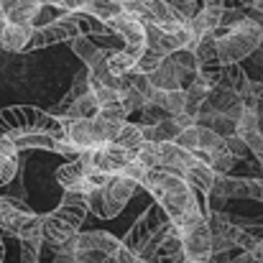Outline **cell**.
<instances>
[{
	"label": "cell",
	"mask_w": 263,
	"mask_h": 263,
	"mask_svg": "<svg viewBox=\"0 0 263 263\" xmlns=\"http://www.w3.org/2000/svg\"><path fill=\"white\" fill-rule=\"evenodd\" d=\"M138 62H141L138 54H133V51H128V49H120V51H115L112 59H110V74H115V77H128V74H133V72L138 69Z\"/></svg>",
	"instance_id": "obj_25"
},
{
	"label": "cell",
	"mask_w": 263,
	"mask_h": 263,
	"mask_svg": "<svg viewBox=\"0 0 263 263\" xmlns=\"http://www.w3.org/2000/svg\"><path fill=\"white\" fill-rule=\"evenodd\" d=\"M100 100H97V95L95 92H87V95H82L80 100H74L59 118H67V120H87V118H95L97 112H100Z\"/></svg>",
	"instance_id": "obj_23"
},
{
	"label": "cell",
	"mask_w": 263,
	"mask_h": 263,
	"mask_svg": "<svg viewBox=\"0 0 263 263\" xmlns=\"http://www.w3.org/2000/svg\"><path fill=\"white\" fill-rule=\"evenodd\" d=\"M228 151V143H225V138L222 136H217L215 130H210V128H202L199 125V143H197V156L202 159V161H207V164H212L217 156H222Z\"/></svg>",
	"instance_id": "obj_18"
},
{
	"label": "cell",
	"mask_w": 263,
	"mask_h": 263,
	"mask_svg": "<svg viewBox=\"0 0 263 263\" xmlns=\"http://www.w3.org/2000/svg\"><path fill=\"white\" fill-rule=\"evenodd\" d=\"M82 159L87 161L95 172H100V174H120L128 164H133L138 159V154L136 151H128V148H123L120 143L112 141V143H107L102 148L85 151Z\"/></svg>",
	"instance_id": "obj_12"
},
{
	"label": "cell",
	"mask_w": 263,
	"mask_h": 263,
	"mask_svg": "<svg viewBox=\"0 0 263 263\" xmlns=\"http://www.w3.org/2000/svg\"><path fill=\"white\" fill-rule=\"evenodd\" d=\"M154 263H189L186 251H184V243H181V235H179V228L164 240V246L159 248Z\"/></svg>",
	"instance_id": "obj_24"
},
{
	"label": "cell",
	"mask_w": 263,
	"mask_h": 263,
	"mask_svg": "<svg viewBox=\"0 0 263 263\" xmlns=\"http://www.w3.org/2000/svg\"><path fill=\"white\" fill-rule=\"evenodd\" d=\"M258 49H263V26L248 15L217 39V62L222 67H233L251 59Z\"/></svg>",
	"instance_id": "obj_4"
},
{
	"label": "cell",
	"mask_w": 263,
	"mask_h": 263,
	"mask_svg": "<svg viewBox=\"0 0 263 263\" xmlns=\"http://www.w3.org/2000/svg\"><path fill=\"white\" fill-rule=\"evenodd\" d=\"M225 143H228V151H230L238 161H246L248 156H253V154H251V148H248V143H246L238 133H235V136H228V138H225Z\"/></svg>",
	"instance_id": "obj_30"
},
{
	"label": "cell",
	"mask_w": 263,
	"mask_h": 263,
	"mask_svg": "<svg viewBox=\"0 0 263 263\" xmlns=\"http://www.w3.org/2000/svg\"><path fill=\"white\" fill-rule=\"evenodd\" d=\"M67 118L46 112L39 105H8L0 107V133L8 138L28 136V133H46L54 138L67 141Z\"/></svg>",
	"instance_id": "obj_2"
},
{
	"label": "cell",
	"mask_w": 263,
	"mask_h": 263,
	"mask_svg": "<svg viewBox=\"0 0 263 263\" xmlns=\"http://www.w3.org/2000/svg\"><path fill=\"white\" fill-rule=\"evenodd\" d=\"M82 36V26H80V13H62L57 21L46 23L44 28H36L33 31V39L28 44L26 51H39V49H46L51 44H64V41H74Z\"/></svg>",
	"instance_id": "obj_8"
},
{
	"label": "cell",
	"mask_w": 263,
	"mask_h": 263,
	"mask_svg": "<svg viewBox=\"0 0 263 263\" xmlns=\"http://www.w3.org/2000/svg\"><path fill=\"white\" fill-rule=\"evenodd\" d=\"M215 179H217V174H215V169L207 164V161H197L189 172H186V176H184V181L194 189V192H199V194H210L212 192V186H215Z\"/></svg>",
	"instance_id": "obj_20"
},
{
	"label": "cell",
	"mask_w": 263,
	"mask_h": 263,
	"mask_svg": "<svg viewBox=\"0 0 263 263\" xmlns=\"http://www.w3.org/2000/svg\"><path fill=\"white\" fill-rule=\"evenodd\" d=\"M115 143H120L123 148H128V151H136V154H138V151L146 146V136H143L141 123H125Z\"/></svg>",
	"instance_id": "obj_26"
},
{
	"label": "cell",
	"mask_w": 263,
	"mask_h": 263,
	"mask_svg": "<svg viewBox=\"0 0 263 263\" xmlns=\"http://www.w3.org/2000/svg\"><path fill=\"white\" fill-rule=\"evenodd\" d=\"M89 215L87 194L80 192H62V199L54 210H49L44 217V243L49 248L64 246L72 238L82 233V222Z\"/></svg>",
	"instance_id": "obj_3"
},
{
	"label": "cell",
	"mask_w": 263,
	"mask_h": 263,
	"mask_svg": "<svg viewBox=\"0 0 263 263\" xmlns=\"http://www.w3.org/2000/svg\"><path fill=\"white\" fill-rule=\"evenodd\" d=\"M222 15H225V5H210V3H204V8H202L189 23H192L194 33L202 39L204 33H215V31L220 28Z\"/></svg>",
	"instance_id": "obj_17"
},
{
	"label": "cell",
	"mask_w": 263,
	"mask_h": 263,
	"mask_svg": "<svg viewBox=\"0 0 263 263\" xmlns=\"http://www.w3.org/2000/svg\"><path fill=\"white\" fill-rule=\"evenodd\" d=\"M136 263H154V261H143V258H138V261H136Z\"/></svg>",
	"instance_id": "obj_38"
},
{
	"label": "cell",
	"mask_w": 263,
	"mask_h": 263,
	"mask_svg": "<svg viewBox=\"0 0 263 263\" xmlns=\"http://www.w3.org/2000/svg\"><path fill=\"white\" fill-rule=\"evenodd\" d=\"M0 233L15 240H44V217L0 197Z\"/></svg>",
	"instance_id": "obj_7"
},
{
	"label": "cell",
	"mask_w": 263,
	"mask_h": 263,
	"mask_svg": "<svg viewBox=\"0 0 263 263\" xmlns=\"http://www.w3.org/2000/svg\"><path fill=\"white\" fill-rule=\"evenodd\" d=\"M151 102L159 105L172 118H176V115L186 112V89H156Z\"/></svg>",
	"instance_id": "obj_22"
},
{
	"label": "cell",
	"mask_w": 263,
	"mask_h": 263,
	"mask_svg": "<svg viewBox=\"0 0 263 263\" xmlns=\"http://www.w3.org/2000/svg\"><path fill=\"white\" fill-rule=\"evenodd\" d=\"M194 54H197V59H199L202 64H220V62H217V33H204V36L199 39Z\"/></svg>",
	"instance_id": "obj_27"
},
{
	"label": "cell",
	"mask_w": 263,
	"mask_h": 263,
	"mask_svg": "<svg viewBox=\"0 0 263 263\" xmlns=\"http://www.w3.org/2000/svg\"><path fill=\"white\" fill-rule=\"evenodd\" d=\"M166 222H172L169 215L154 202V204H148V210H143V212L136 217V222L128 228V233H125L120 240H123V246H125L128 251H133L136 256H141V251H143V246L151 240V235H154L161 225H166Z\"/></svg>",
	"instance_id": "obj_10"
},
{
	"label": "cell",
	"mask_w": 263,
	"mask_h": 263,
	"mask_svg": "<svg viewBox=\"0 0 263 263\" xmlns=\"http://www.w3.org/2000/svg\"><path fill=\"white\" fill-rule=\"evenodd\" d=\"M100 49H102V46H100V44H95L89 36H80V39H74V41H72V51L85 62V67H87L89 62L100 54Z\"/></svg>",
	"instance_id": "obj_28"
},
{
	"label": "cell",
	"mask_w": 263,
	"mask_h": 263,
	"mask_svg": "<svg viewBox=\"0 0 263 263\" xmlns=\"http://www.w3.org/2000/svg\"><path fill=\"white\" fill-rule=\"evenodd\" d=\"M44 3H49V5H57V8L62 5V0H44Z\"/></svg>",
	"instance_id": "obj_37"
},
{
	"label": "cell",
	"mask_w": 263,
	"mask_h": 263,
	"mask_svg": "<svg viewBox=\"0 0 263 263\" xmlns=\"http://www.w3.org/2000/svg\"><path fill=\"white\" fill-rule=\"evenodd\" d=\"M125 123H112L107 120L105 115H95V118H87V120H69L67 125V141L80 151H92V148H102L112 141H118L120 130H123Z\"/></svg>",
	"instance_id": "obj_6"
},
{
	"label": "cell",
	"mask_w": 263,
	"mask_h": 263,
	"mask_svg": "<svg viewBox=\"0 0 263 263\" xmlns=\"http://www.w3.org/2000/svg\"><path fill=\"white\" fill-rule=\"evenodd\" d=\"M184 251L189 263H212L215 251H212V228L207 222V217H199L197 222L186 225L179 230Z\"/></svg>",
	"instance_id": "obj_11"
},
{
	"label": "cell",
	"mask_w": 263,
	"mask_h": 263,
	"mask_svg": "<svg viewBox=\"0 0 263 263\" xmlns=\"http://www.w3.org/2000/svg\"><path fill=\"white\" fill-rule=\"evenodd\" d=\"M5 258V243H3V233H0V263Z\"/></svg>",
	"instance_id": "obj_36"
},
{
	"label": "cell",
	"mask_w": 263,
	"mask_h": 263,
	"mask_svg": "<svg viewBox=\"0 0 263 263\" xmlns=\"http://www.w3.org/2000/svg\"><path fill=\"white\" fill-rule=\"evenodd\" d=\"M141 186H143V192H148L154 197V202L169 215V220L179 230L197 222L199 217H204V212L197 202V192L181 176L148 169L146 176L141 179Z\"/></svg>",
	"instance_id": "obj_1"
},
{
	"label": "cell",
	"mask_w": 263,
	"mask_h": 263,
	"mask_svg": "<svg viewBox=\"0 0 263 263\" xmlns=\"http://www.w3.org/2000/svg\"><path fill=\"white\" fill-rule=\"evenodd\" d=\"M107 26H110V31L125 44L128 51H133V54H138V57L146 54L148 41H146V21H143V18H138V15L123 10V13H120L118 18H112Z\"/></svg>",
	"instance_id": "obj_13"
},
{
	"label": "cell",
	"mask_w": 263,
	"mask_h": 263,
	"mask_svg": "<svg viewBox=\"0 0 263 263\" xmlns=\"http://www.w3.org/2000/svg\"><path fill=\"white\" fill-rule=\"evenodd\" d=\"M18 146L13 143V138L3 136L0 138V186L10 184L18 176Z\"/></svg>",
	"instance_id": "obj_19"
},
{
	"label": "cell",
	"mask_w": 263,
	"mask_h": 263,
	"mask_svg": "<svg viewBox=\"0 0 263 263\" xmlns=\"http://www.w3.org/2000/svg\"><path fill=\"white\" fill-rule=\"evenodd\" d=\"M143 186L136 184L133 179L123 174H112L107 176V181L97 189H92L87 194V204H89V215L100 217V220H115L128 202L133 199L136 192H141Z\"/></svg>",
	"instance_id": "obj_5"
},
{
	"label": "cell",
	"mask_w": 263,
	"mask_h": 263,
	"mask_svg": "<svg viewBox=\"0 0 263 263\" xmlns=\"http://www.w3.org/2000/svg\"><path fill=\"white\" fill-rule=\"evenodd\" d=\"M59 8L67 13H85V15H92L105 23H110L112 18H118L123 13L120 0H62Z\"/></svg>",
	"instance_id": "obj_14"
},
{
	"label": "cell",
	"mask_w": 263,
	"mask_h": 263,
	"mask_svg": "<svg viewBox=\"0 0 263 263\" xmlns=\"http://www.w3.org/2000/svg\"><path fill=\"white\" fill-rule=\"evenodd\" d=\"M74 243H77V261L80 263H105L123 246V240H118L107 230H82L74 238Z\"/></svg>",
	"instance_id": "obj_9"
},
{
	"label": "cell",
	"mask_w": 263,
	"mask_h": 263,
	"mask_svg": "<svg viewBox=\"0 0 263 263\" xmlns=\"http://www.w3.org/2000/svg\"><path fill=\"white\" fill-rule=\"evenodd\" d=\"M0 5H3V21L36 28V18L44 8V0H0Z\"/></svg>",
	"instance_id": "obj_15"
},
{
	"label": "cell",
	"mask_w": 263,
	"mask_h": 263,
	"mask_svg": "<svg viewBox=\"0 0 263 263\" xmlns=\"http://www.w3.org/2000/svg\"><path fill=\"white\" fill-rule=\"evenodd\" d=\"M100 115H105V118H107V120H112V123H128V112H125L123 102L102 105V107H100Z\"/></svg>",
	"instance_id": "obj_32"
},
{
	"label": "cell",
	"mask_w": 263,
	"mask_h": 263,
	"mask_svg": "<svg viewBox=\"0 0 263 263\" xmlns=\"http://www.w3.org/2000/svg\"><path fill=\"white\" fill-rule=\"evenodd\" d=\"M33 26H18L10 21H0V51L8 54H21L28 49L31 39H33Z\"/></svg>",
	"instance_id": "obj_16"
},
{
	"label": "cell",
	"mask_w": 263,
	"mask_h": 263,
	"mask_svg": "<svg viewBox=\"0 0 263 263\" xmlns=\"http://www.w3.org/2000/svg\"><path fill=\"white\" fill-rule=\"evenodd\" d=\"M251 256L256 258V263H263V240L256 246V251H251Z\"/></svg>",
	"instance_id": "obj_35"
},
{
	"label": "cell",
	"mask_w": 263,
	"mask_h": 263,
	"mask_svg": "<svg viewBox=\"0 0 263 263\" xmlns=\"http://www.w3.org/2000/svg\"><path fill=\"white\" fill-rule=\"evenodd\" d=\"M87 92H92V85H89V69L87 67H82L77 74H74V80H72V85H69V89L64 92V97L57 102V107H54V115H62L74 100H80L82 95H87Z\"/></svg>",
	"instance_id": "obj_21"
},
{
	"label": "cell",
	"mask_w": 263,
	"mask_h": 263,
	"mask_svg": "<svg viewBox=\"0 0 263 263\" xmlns=\"http://www.w3.org/2000/svg\"><path fill=\"white\" fill-rule=\"evenodd\" d=\"M230 263H256V258H253L248 251H240L238 256H233V258H230Z\"/></svg>",
	"instance_id": "obj_34"
},
{
	"label": "cell",
	"mask_w": 263,
	"mask_h": 263,
	"mask_svg": "<svg viewBox=\"0 0 263 263\" xmlns=\"http://www.w3.org/2000/svg\"><path fill=\"white\" fill-rule=\"evenodd\" d=\"M176 13L184 18V21H192L202 8H204V0H166Z\"/></svg>",
	"instance_id": "obj_29"
},
{
	"label": "cell",
	"mask_w": 263,
	"mask_h": 263,
	"mask_svg": "<svg viewBox=\"0 0 263 263\" xmlns=\"http://www.w3.org/2000/svg\"><path fill=\"white\" fill-rule=\"evenodd\" d=\"M174 143H179L181 148H186V151H197V143H199V125H194V128H189V130H184V133H179V138H176Z\"/></svg>",
	"instance_id": "obj_33"
},
{
	"label": "cell",
	"mask_w": 263,
	"mask_h": 263,
	"mask_svg": "<svg viewBox=\"0 0 263 263\" xmlns=\"http://www.w3.org/2000/svg\"><path fill=\"white\" fill-rule=\"evenodd\" d=\"M44 240H23L21 243V263H39Z\"/></svg>",
	"instance_id": "obj_31"
}]
</instances>
